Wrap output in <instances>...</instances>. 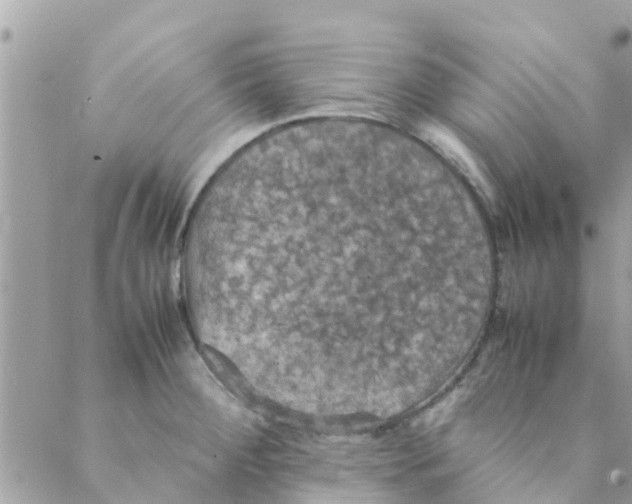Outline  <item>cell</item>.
<instances>
[{"label":"cell","mask_w":632,"mask_h":504,"mask_svg":"<svg viewBox=\"0 0 632 504\" xmlns=\"http://www.w3.org/2000/svg\"><path fill=\"white\" fill-rule=\"evenodd\" d=\"M426 138L452 164H454L485 196L491 198V188L467 149L448 131L429 127L425 130Z\"/></svg>","instance_id":"obj_1"}]
</instances>
